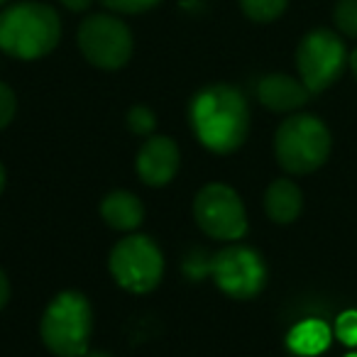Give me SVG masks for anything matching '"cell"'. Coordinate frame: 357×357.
Listing matches in <instances>:
<instances>
[{
	"instance_id": "7c38bea8",
	"label": "cell",
	"mask_w": 357,
	"mask_h": 357,
	"mask_svg": "<svg viewBox=\"0 0 357 357\" xmlns=\"http://www.w3.org/2000/svg\"><path fill=\"white\" fill-rule=\"evenodd\" d=\"M100 218L110 230L118 233H135L144 223V206L132 191H110L100 201Z\"/></svg>"
},
{
	"instance_id": "d4e9b609",
	"label": "cell",
	"mask_w": 357,
	"mask_h": 357,
	"mask_svg": "<svg viewBox=\"0 0 357 357\" xmlns=\"http://www.w3.org/2000/svg\"><path fill=\"white\" fill-rule=\"evenodd\" d=\"M350 69H352V74H355V79H357V50L350 54Z\"/></svg>"
},
{
	"instance_id": "9c48e42d",
	"label": "cell",
	"mask_w": 357,
	"mask_h": 357,
	"mask_svg": "<svg viewBox=\"0 0 357 357\" xmlns=\"http://www.w3.org/2000/svg\"><path fill=\"white\" fill-rule=\"evenodd\" d=\"M213 282L225 296L235 301H250L267 287V264L257 250L230 243L211 259Z\"/></svg>"
},
{
	"instance_id": "4fadbf2b",
	"label": "cell",
	"mask_w": 357,
	"mask_h": 357,
	"mask_svg": "<svg viewBox=\"0 0 357 357\" xmlns=\"http://www.w3.org/2000/svg\"><path fill=\"white\" fill-rule=\"evenodd\" d=\"M303 194L291 178H277L264 191V213L272 223L289 225L301 215Z\"/></svg>"
},
{
	"instance_id": "277c9868",
	"label": "cell",
	"mask_w": 357,
	"mask_h": 357,
	"mask_svg": "<svg viewBox=\"0 0 357 357\" xmlns=\"http://www.w3.org/2000/svg\"><path fill=\"white\" fill-rule=\"evenodd\" d=\"M333 137L328 125L311 113H296L279 125L274 135V157L284 172L306 176L331 157Z\"/></svg>"
},
{
	"instance_id": "4316f807",
	"label": "cell",
	"mask_w": 357,
	"mask_h": 357,
	"mask_svg": "<svg viewBox=\"0 0 357 357\" xmlns=\"http://www.w3.org/2000/svg\"><path fill=\"white\" fill-rule=\"evenodd\" d=\"M347 357H357V355H347Z\"/></svg>"
},
{
	"instance_id": "44dd1931",
	"label": "cell",
	"mask_w": 357,
	"mask_h": 357,
	"mask_svg": "<svg viewBox=\"0 0 357 357\" xmlns=\"http://www.w3.org/2000/svg\"><path fill=\"white\" fill-rule=\"evenodd\" d=\"M8 301H10V279L0 269V311L8 306Z\"/></svg>"
},
{
	"instance_id": "ffe728a7",
	"label": "cell",
	"mask_w": 357,
	"mask_h": 357,
	"mask_svg": "<svg viewBox=\"0 0 357 357\" xmlns=\"http://www.w3.org/2000/svg\"><path fill=\"white\" fill-rule=\"evenodd\" d=\"M335 333L345 345H357V311H345L335 323Z\"/></svg>"
},
{
	"instance_id": "ba28073f",
	"label": "cell",
	"mask_w": 357,
	"mask_h": 357,
	"mask_svg": "<svg viewBox=\"0 0 357 357\" xmlns=\"http://www.w3.org/2000/svg\"><path fill=\"white\" fill-rule=\"evenodd\" d=\"M196 225L208 238L220 243H238L248 235V211L240 194L228 184H206L194 199Z\"/></svg>"
},
{
	"instance_id": "484cf974",
	"label": "cell",
	"mask_w": 357,
	"mask_h": 357,
	"mask_svg": "<svg viewBox=\"0 0 357 357\" xmlns=\"http://www.w3.org/2000/svg\"><path fill=\"white\" fill-rule=\"evenodd\" d=\"M8 3H10V0H0V6H8Z\"/></svg>"
},
{
	"instance_id": "ac0fdd59",
	"label": "cell",
	"mask_w": 357,
	"mask_h": 357,
	"mask_svg": "<svg viewBox=\"0 0 357 357\" xmlns=\"http://www.w3.org/2000/svg\"><path fill=\"white\" fill-rule=\"evenodd\" d=\"M100 3L115 15H142V13L154 10L162 0H100Z\"/></svg>"
},
{
	"instance_id": "5b68a950",
	"label": "cell",
	"mask_w": 357,
	"mask_h": 357,
	"mask_svg": "<svg viewBox=\"0 0 357 357\" xmlns=\"http://www.w3.org/2000/svg\"><path fill=\"white\" fill-rule=\"evenodd\" d=\"M108 269L120 289L130 294H149L162 284L164 255L149 235L130 233L110 250Z\"/></svg>"
},
{
	"instance_id": "8fae6325",
	"label": "cell",
	"mask_w": 357,
	"mask_h": 357,
	"mask_svg": "<svg viewBox=\"0 0 357 357\" xmlns=\"http://www.w3.org/2000/svg\"><path fill=\"white\" fill-rule=\"evenodd\" d=\"M257 98L272 113H296L308 103L311 91L289 74H267L257 84Z\"/></svg>"
},
{
	"instance_id": "7402d4cb",
	"label": "cell",
	"mask_w": 357,
	"mask_h": 357,
	"mask_svg": "<svg viewBox=\"0 0 357 357\" xmlns=\"http://www.w3.org/2000/svg\"><path fill=\"white\" fill-rule=\"evenodd\" d=\"M59 3L71 13H86L91 6H93V0H59Z\"/></svg>"
},
{
	"instance_id": "2e32d148",
	"label": "cell",
	"mask_w": 357,
	"mask_h": 357,
	"mask_svg": "<svg viewBox=\"0 0 357 357\" xmlns=\"http://www.w3.org/2000/svg\"><path fill=\"white\" fill-rule=\"evenodd\" d=\"M333 22L337 35L357 40V0H337L333 8Z\"/></svg>"
},
{
	"instance_id": "30bf717a",
	"label": "cell",
	"mask_w": 357,
	"mask_h": 357,
	"mask_svg": "<svg viewBox=\"0 0 357 357\" xmlns=\"http://www.w3.org/2000/svg\"><path fill=\"white\" fill-rule=\"evenodd\" d=\"M178 164H181L178 144L167 135L147 137V142L139 147L137 157H135L139 181L144 186H152V189H162V186L172 184L174 176L178 174Z\"/></svg>"
},
{
	"instance_id": "9a60e30c",
	"label": "cell",
	"mask_w": 357,
	"mask_h": 357,
	"mask_svg": "<svg viewBox=\"0 0 357 357\" xmlns=\"http://www.w3.org/2000/svg\"><path fill=\"white\" fill-rule=\"evenodd\" d=\"M289 0H240V10L248 20L267 25L287 13Z\"/></svg>"
},
{
	"instance_id": "52a82bcc",
	"label": "cell",
	"mask_w": 357,
	"mask_h": 357,
	"mask_svg": "<svg viewBox=\"0 0 357 357\" xmlns=\"http://www.w3.org/2000/svg\"><path fill=\"white\" fill-rule=\"evenodd\" d=\"M345 66H350V54L337 32L318 27L303 35V40L298 42L296 69L311 96L331 89L342 76Z\"/></svg>"
},
{
	"instance_id": "d6986e66",
	"label": "cell",
	"mask_w": 357,
	"mask_h": 357,
	"mask_svg": "<svg viewBox=\"0 0 357 357\" xmlns=\"http://www.w3.org/2000/svg\"><path fill=\"white\" fill-rule=\"evenodd\" d=\"M17 115V96L8 84L0 81V130H6L8 125L15 120Z\"/></svg>"
},
{
	"instance_id": "3957f363",
	"label": "cell",
	"mask_w": 357,
	"mask_h": 357,
	"mask_svg": "<svg viewBox=\"0 0 357 357\" xmlns=\"http://www.w3.org/2000/svg\"><path fill=\"white\" fill-rule=\"evenodd\" d=\"M93 335V306L76 289L56 294L40 321V337L56 357H81Z\"/></svg>"
},
{
	"instance_id": "e0dca14e",
	"label": "cell",
	"mask_w": 357,
	"mask_h": 357,
	"mask_svg": "<svg viewBox=\"0 0 357 357\" xmlns=\"http://www.w3.org/2000/svg\"><path fill=\"white\" fill-rule=\"evenodd\" d=\"M128 128L139 137H152L154 128H157V115L149 105H132L128 110Z\"/></svg>"
},
{
	"instance_id": "7a4b0ae2",
	"label": "cell",
	"mask_w": 357,
	"mask_h": 357,
	"mask_svg": "<svg viewBox=\"0 0 357 357\" xmlns=\"http://www.w3.org/2000/svg\"><path fill=\"white\" fill-rule=\"evenodd\" d=\"M61 40V17L47 3L20 0L0 13V52L35 61L52 54Z\"/></svg>"
},
{
	"instance_id": "8992f818",
	"label": "cell",
	"mask_w": 357,
	"mask_h": 357,
	"mask_svg": "<svg viewBox=\"0 0 357 357\" xmlns=\"http://www.w3.org/2000/svg\"><path fill=\"white\" fill-rule=\"evenodd\" d=\"M79 50L91 66L100 71H118L130 61L135 50V40L130 27L110 13L89 15L79 25Z\"/></svg>"
},
{
	"instance_id": "cb8c5ba5",
	"label": "cell",
	"mask_w": 357,
	"mask_h": 357,
	"mask_svg": "<svg viewBox=\"0 0 357 357\" xmlns=\"http://www.w3.org/2000/svg\"><path fill=\"white\" fill-rule=\"evenodd\" d=\"M81 357H113L110 352H103V350H89L86 355H81Z\"/></svg>"
},
{
	"instance_id": "603a6c76",
	"label": "cell",
	"mask_w": 357,
	"mask_h": 357,
	"mask_svg": "<svg viewBox=\"0 0 357 357\" xmlns=\"http://www.w3.org/2000/svg\"><path fill=\"white\" fill-rule=\"evenodd\" d=\"M6 181H8L6 167H3V162H0V196H3V191H6Z\"/></svg>"
},
{
	"instance_id": "5bb4252c",
	"label": "cell",
	"mask_w": 357,
	"mask_h": 357,
	"mask_svg": "<svg viewBox=\"0 0 357 357\" xmlns=\"http://www.w3.org/2000/svg\"><path fill=\"white\" fill-rule=\"evenodd\" d=\"M328 345H331V328L323 321H316V318L301 321L289 333V347H291L296 355H303V357L321 355Z\"/></svg>"
},
{
	"instance_id": "6da1fadb",
	"label": "cell",
	"mask_w": 357,
	"mask_h": 357,
	"mask_svg": "<svg viewBox=\"0 0 357 357\" xmlns=\"http://www.w3.org/2000/svg\"><path fill=\"white\" fill-rule=\"evenodd\" d=\"M189 123L201 147L220 157L233 154L250 135L248 98L230 84H208L191 98Z\"/></svg>"
}]
</instances>
